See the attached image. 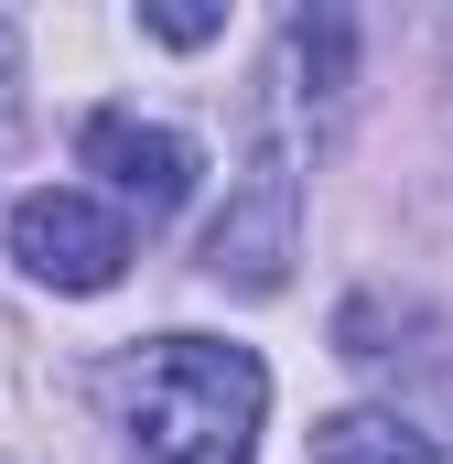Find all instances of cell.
Returning a JSON list of instances; mask_svg holds the SVG:
<instances>
[{"label":"cell","instance_id":"5b68a950","mask_svg":"<svg viewBox=\"0 0 453 464\" xmlns=\"http://www.w3.org/2000/svg\"><path fill=\"white\" fill-rule=\"evenodd\" d=\"M313 464H443V454L400 411H335V421H313Z\"/></svg>","mask_w":453,"mask_h":464},{"label":"cell","instance_id":"6da1fadb","mask_svg":"<svg viewBox=\"0 0 453 464\" xmlns=\"http://www.w3.org/2000/svg\"><path fill=\"white\" fill-rule=\"evenodd\" d=\"M109 421L130 464H248L259 454V411H270V367L217 335H151L140 356H119Z\"/></svg>","mask_w":453,"mask_h":464},{"label":"cell","instance_id":"3957f363","mask_svg":"<svg viewBox=\"0 0 453 464\" xmlns=\"http://www.w3.org/2000/svg\"><path fill=\"white\" fill-rule=\"evenodd\" d=\"M11 259L43 292H109L130 270V217L98 206V195H76V184H43V195L11 206Z\"/></svg>","mask_w":453,"mask_h":464},{"label":"cell","instance_id":"52a82bcc","mask_svg":"<svg viewBox=\"0 0 453 464\" xmlns=\"http://www.w3.org/2000/svg\"><path fill=\"white\" fill-rule=\"evenodd\" d=\"M443 76H453V22H443Z\"/></svg>","mask_w":453,"mask_h":464},{"label":"cell","instance_id":"277c9868","mask_svg":"<svg viewBox=\"0 0 453 464\" xmlns=\"http://www.w3.org/2000/svg\"><path fill=\"white\" fill-rule=\"evenodd\" d=\"M87 173H109V195H119V206H140V217H173V206L195 195V140H184V130H162V119L98 109V119H87Z\"/></svg>","mask_w":453,"mask_h":464},{"label":"cell","instance_id":"7a4b0ae2","mask_svg":"<svg viewBox=\"0 0 453 464\" xmlns=\"http://www.w3.org/2000/svg\"><path fill=\"white\" fill-rule=\"evenodd\" d=\"M292 206H303V130L270 98V130L248 151V184H237V206L206 227V270L237 281V292H281V270H292Z\"/></svg>","mask_w":453,"mask_h":464},{"label":"cell","instance_id":"8992f818","mask_svg":"<svg viewBox=\"0 0 453 464\" xmlns=\"http://www.w3.org/2000/svg\"><path fill=\"white\" fill-rule=\"evenodd\" d=\"M140 22H151L162 44H217V33H226V11H206V0H151Z\"/></svg>","mask_w":453,"mask_h":464}]
</instances>
